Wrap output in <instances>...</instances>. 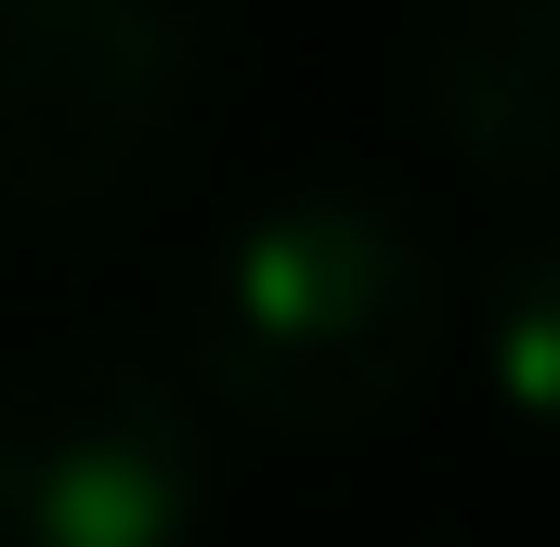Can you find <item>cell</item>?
<instances>
[{
    "label": "cell",
    "instance_id": "1",
    "mask_svg": "<svg viewBox=\"0 0 560 547\" xmlns=\"http://www.w3.org/2000/svg\"><path fill=\"white\" fill-rule=\"evenodd\" d=\"M443 352V235L378 183H287L196 287V379L261 443H352Z\"/></svg>",
    "mask_w": 560,
    "mask_h": 547
},
{
    "label": "cell",
    "instance_id": "2",
    "mask_svg": "<svg viewBox=\"0 0 560 547\" xmlns=\"http://www.w3.org/2000/svg\"><path fill=\"white\" fill-rule=\"evenodd\" d=\"M209 522V417L118 339L0 365V547H183Z\"/></svg>",
    "mask_w": 560,
    "mask_h": 547
},
{
    "label": "cell",
    "instance_id": "3",
    "mask_svg": "<svg viewBox=\"0 0 560 547\" xmlns=\"http://www.w3.org/2000/svg\"><path fill=\"white\" fill-rule=\"evenodd\" d=\"M196 26L183 0H0V209H118L183 131Z\"/></svg>",
    "mask_w": 560,
    "mask_h": 547
},
{
    "label": "cell",
    "instance_id": "4",
    "mask_svg": "<svg viewBox=\"0 0 560 547\" xmlns=\"http://www.w3.org/2000/svg\"><path fill=\"white\" fill-rule=\"evenodd\" d=\"M418 92L469 170L560 196V0H418Z\"/></svg>",
    "mask_w": 560,
    "mask_h": 547
},
{
    "label": "cell",
    "instance_id": "5",
    "mask_svg": "<svg viewBox=\"0 0 560 547\" xmlns=\"http://www.w3.org/2000/svg\"><path fill=\"white\" fill-rule=\"evenodd\" d=\"M482 365H495L509 417L560 430V235H535L482 274Z\"/></svg>",
    "mask_w": 560,
    "mask_h": 547
}]
</instances>
